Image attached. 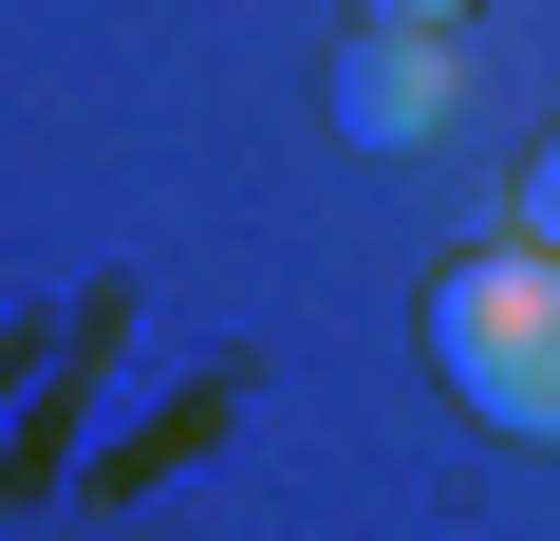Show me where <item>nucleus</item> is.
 I'll return each mask as SVG.
<instances>
[{"label":"nucleus","instance_id":"nucleus-1","mask_svg":"<svg viewBox=\"0 0 560 541\" xmlns=\"http://www.w3.org/2000/svg\"><path fill=\"white\" fill-rule=\"evenodd\" d=\"M430 374H448L486 430L560 448V261H541V243H504V261H448V281H430Z\"/></svg>","mask_w":560,"mask_h":541},{"label":"nucleus","instance_id":"nucleus-2","mask_svg":"<svg viewBox=\"0 0 560 541\" xmlns=\"http://www.w3.org/2000/svg\"><path fill=\"white\" fill-rule=\"evenodd\" d=\"M430 113H448V57H430L411 20H374V38H337V131H355V150H411Z\"/></svg>","mask_w":560,"mask_h":541},{"label":"nucleus","instance_id":"nucleus-3","mask_svg":"<svg viewBox=\"0 0 560 541\" xmlns=\"http://www.w3.org/2000/svg\"><path fill=\"white\" fill-rule=\"evenodd\" d=\"M523 243H541V261H560V131H541V150H523Z\"/></svg>","mask_w":560,"mask_h":541},{"label":"nucleus","instance_id":"nucleus-4","mask_svg":"<svg viewBox=\"0 0 560 541\" xmlns=\"http://www.w3.org/2000/svg\"><path fill=\"white\" fill-rule=\"evenodd\" d=\"M374 20H411V38H430V20H448V0H374Z\"/></svg>","mask_w":560,"mask_h":541}]
</instances>
